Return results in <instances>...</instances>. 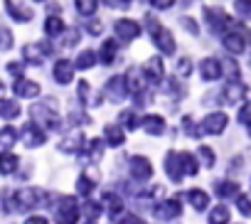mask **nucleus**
Listing matches in <instances>:
<instances>
[{
  "instance_id": "f257e3e1",
  "label": "nucleus",
  "mask_w": 251,
  "mask_h": 224,
  "mask_svg": "<svg viewBox=\"0 0 251 224\" xmlns=\"http://www.w3.org/2000/svg\"><path fill=\"white\" fill-rule=\"evenodd\" d=\"M229 119L226 114H222V111H214V114H209L200 126H197V136H219L224 128H226Z\"/></svg>"
},
{
  "instance_id": "f03ea898",
  "label": "nucleus",
  "mask_w": 251,
  "mask_h": 224,
  "mask_svg": "<svg viewBox=\"0 0 251 224\" xmlns=\"http://www.w3.org/2000/svg\"><path fill=\"white\" fill-rule=\"evenodd\" d=\"M148 27L153 30V42L158 45V50H160L163 54H175V40H173V35H170L165 27L155 25L153 18H148Z\"/></svg>"
},
{
  "instance_id": "7ed1b4c3",
  "label": "nucleus",
  "mask_w": 251,
  "mask_h": 224,
  "mask_svg": "<svg viewBox=\"0 0 251 224\" xmlns=\"http://www.w3.org/2000/svg\"><path fill=\"white\" fill-rule=\"evenodd\" d=\"M79 222V204L74 197H62L57 209V224H76Z\"/></svg>"
},
{
  "instance_id": "20e7f679",
  "label": "nucleus",
  "mask_w": 251,
  "mask_h": 224,
  "mask_svg": "<svg viewBox=\"0 0 251 224\" xmlns=\"http://www.w3.org/2000/svg\"><path fill=\"white\" fill-rule=\"evenodd\" d=\"M32 116H35V124L40 128H47V131H57L59 128V116L54 111H50L47 106H32Z\"/></svg>"
},
{
  "instance_id": "39448f33",
  "label": "nucleus",
  "mask_w": 251,
  "mask_h": 224,
  "mask_svg": "<svg viewBox=\"0 0 251 224\" xmlns=\"http://www.w3.org/2000/svg\"><path fill=\"white\" fill-rule=\"evenodd\" d=\"M20 141H23L27 148H40V146L47 141V136H45V128H40L37 124H27V126L20 131Z\"/></svg>"
},
{
  "instance_id": "423d86ee",
  "label": "nucleus",
  "mask_w": 251,
  "mask_h": 224,
  "mask_svg": "<svg viewBox=\"0 0 251 224\" xmlns=\"http://www.w3.org/2000/svg\"><path fill=\"white\" fill-rule=\"evenodd\" d=\"M204 20H207V25H209L212 32H217V35H224V32H226L229 18H226L219 8H207V10H204Z\"/></svg>"
},
{
  "instance_id": "0eeeda50",
  "label": "nucleus",
  "mask_w": 251,
  "mask_h": 224,
  "mask_svg": "<svg viewBox=\"0 0 251 224\" xmlns=\"http://www.w3.org/2000/svg\"><path fill=\"white\" fill-rule=\"evenodd\" d=\"M106 94H108L113 101H123L126 96L131 94V89H128V79H126L123 74L108 79V84H106Z\"/></svg>"
},
{
  "instance_id": "6e6552de",
  "label": "nucleus",
  "mask_w": 251,
  "mask_h": 224,
  "mask_svg": "<svg viewBox=\"0 0 251 224\" xmlns=\"http://www.w3.org/2000/svg\"><path fill=\"white\" fill-rule=\"evenodd\" d=\"M113 30H116V35H118L123 42H131V40H136V37L141 35L138 23H133V20H128V18H121V20H116Z\"/></svg>"
},
{
  "instance_id": "1a4fd4ad",
  "label": "nucleus",
  "mask_w": 251,
  "mask_h": 224,
  "mask_svg": "<svg viewBox=\"0 0 251 224\" xmlns=\"http://www.w3.org/2000/svg\"><path fill=\"white\" fill-rule=\"evenodd\" d=\"M163 72H165V67H163V62H160L158 57H151V59L143 64V69H141V74H143V79H146L148 84H160V81H163Z\"/></svg>"
},
{
  "instance_id": "9d476101",
  "label": "nucleus",
  "mask_w": 251,
  "mask_h": 224,
  "mask_svg": "<svg viewBox=\"0 0 251 224\" xmlns=\"http://www.w3.org/2000/svg\"><path fill=\"white\" fill-rule=\"evenodd\" d=\"M131 175H133L136 180H141V182L151 180V175H153L151 160L143 158V155H133V158H131Z\"/></svg>"
},
{
  "instance_id": "9b49d317",
  "label": "nucleus",
  "mask_w": 251,
  "mask_h": 224,
  "mask_svg": "<svg viewBox=\"0 0 251 224\" xmlns=\"http://www.w3.org/2000/svg\"><path fill=\"white\" fill-rule=\"evenodd\" d=\"M40 204V192L32 190V187H25V190H18L15 192V207L18 209H35Z\"/></svg>"
},
{
  "instance_id": "f8f14e48",
  "label": "nucleus",
  "mask_w": 251,
  "mask_h": 224,
  "mask_svg": "<svg viewBox=\"0 0 251 224\" xmlns=\"http://www.w3.org/2000/svg\"><path fill=\"white\" fill-rule=\"evenodd\" d=\"M165 173L173 182H180L185 177V170H182V160H180V153H168L165 158Z\"/></svg>"
},
{
  "instance_id": "ddd939ff",
  "label": "nucleus",
  "mask_w": 251,
  "mask_h": 224,
  "mask_svg": "<svg viewBox=\"0 0 251 224\" xmlns=\"http://www.w3.org/2000/svg\"><path fill=\"white\" fill-rule=\"evenodd\" d=\"M200 74H202L204 81H217V79L222 76V62H217V59H212V57L202 59V62H200Z\"/></svg>"
},
{
  "instance_id": "4468645a",
  "label": "nucleus",
  "mask_w": 251,
  "mask_h": 224,
  "mask_svg": "<svg viewBox=\"0 0 251 224\" xmlns=\"http://www.w3.org/2000/svg\"><path fill=\"white\" fill-rule=\"evenodd\" d=\"M158 219H175V217H180V202L177 199H165V202H160L158 207H155V212H153Z\"/></svg>"
},
{
  "instance_id": "2eb2a0df",
  "label": "nucleus",
  "mask_w": 251,
  "mask_h": 224,
  "mask_svg": "<svg viewBox=\"0 0 251 224\" xmlns=\"http://www.w3.org/2000/svg\"><path fill=\"white\" fill-rule=\"evenodd\" d=\"M74 79V64L67 62V59H59L54 64V81L57 84H69Z\"/></svg>"
},
{
  "instance_id": "dca6fc26",
  "label": "nucleus",
  "mask_w": 251,
  "mask_h": 224,
  "mask_svg": "<svg viewBox=\"0 0 251 224\" xmlns=\"http://www.w3.org/2000/svg\"><path fill=\"white\" fill-rule=\"evenodd\" d=\"M222 45L226 47V52H231V54H241L244 52V37L239 35V32H224L222 35Z\"/></svg>"
},
{
  "instance_id": "f3484780",
  "label": "nucleus",
  "mask_w": 251,
  "mask_h": 224,
  "mask_svg": "<svg viewBox=\"0 0 251 224\" xmlns=\"http://www.w3.org/2000/svg\"><path fill=\"white\" fill-rule=\"evenodd\" d=\"M141 126H143V131H146L148 136H163V133H165V121H163L160 116H146V119L141 121Z\"/></svg>"
},
{
  "instance_id": "a211bd4d",
  "label": "nucleus",
  "mask_w": 251,
  "mask_h": 224,
  "mask_svg": "<svg viewBox=\"0 0 251 224\" xmlns=\"http://www.w3.org/2000/svg\"><path fill=\"white\" fill-rule=\"evenodd\" d=\"M13 89H15V94H20V96H25V99H35V96L40 94V84L27 81V79H18Z\"/></svg>"
},
{
  "instance_id": "6ab92c4d",
  "label": "nucleus",
  "mask_w": 251,
  "mask_h": 224,
  "mask_svg": "<svg viewBox=\"0 0 251 224\" xmlns=\"http://www.w3.org/2000/svg\"><path fill=\"white\" fill-rule=\"evenodd\" d=\"M81 146H84V136L81 133H72L64 141H59V150L62 153H79Z\"/></svg>"
},
{
  "instance_id": "aec40b11",
  "label": "nucleus",
  "mask_w": 251,
  "mask_h": 224,
  "mask_svg": "<svg viewBox=\"0 0 251 224\" xmlns=\"http://www.w3.org/2000/svg\"><path fill=\"white\" fill-rule=\"evenodd\" d=\"M23 59H25L27 64L40 67V64H42V59H45L42 47H40V45H25V47H23Z\"/></svg>"
},
{
  "instance_id": "412c9836",
  "label": "nucleus",
  "mask_w": 251,
  "mask_h": 224,
  "mask_svg": "<svg viewBox=\"0 0 251 224\" xmlns=\"http://www.w3.org/2000/svg\"><path fill=\"white\" fill-rule=\"evenodd\" d=\"M187 202H190L197 212H202V209L209 207V197H207L204 190H187Z\"/></svg>"
},
{
  "instance_id": "4be33fe9",
  "label": "nucleus",
  "mask_w": 251,
  "mask_h": 224,
  "mask_svg": "<svg viewBox=\"0 0 251 224\" xmlns=\"http://www.w3.org/2000/svg\"><path fill=\"white\" fill-rule=\"evenodd\" d=\"M5 10H8V15H10L13 20H18V23H27V20H32V13H30L27 8H18L13 0H5Z\"/></svg>"
},
{
  "instance_id": "5701e85b",
  "label": "nucleus",
  "mask_w": 251,
  "mask_h": 224,
  "mask_svg": "<svg viewBox=\"0 0 251 224\" xmlns=\"http://www.w3.org/2000/svg\"><path fill=\"white\" fill-rule=\"evenodd\" d=\"M0 116L8 119V121L18 119V116H20V103H18V101H13V99L0 101Z\"/></svg>"
},
{
  "instance_id": "b1692460",
  "label": "nucleus",
  "mask_w": 251,
  "mask_h": 224,
  "mask_svg": "<svg viewBox=\"0 0 251 224\" xmlns=\"http://www.w3.org/2000/svg\"><path fill=\"white\" fill-rule=\"evenodd\" d=\"M18 170V155L0 153V175H13Z\"/></svg>"
},
{
  "instance_id": "393cba45",
  "label": "nucleus",
  "mask_w": 251,
  "mask_h": 224,
  "mask_svg": "<svg viewBox=\"0 0 251 224\" xmlns=\"http://www.w3.org/2000/svg\"><path fill=\"white\" fill-rule=\"evenodd\" d=\"M45 32H47L50 37H59V35L64 32V23H62V18H59V15H50V18L45 20Z\"/></svg>"
},
{
  "instance_id": "a878e982",
  "label": "nucleus",
  "mask_w": 251,
  "mask_h": 224,
  "mask_svg": "<svg viewBox=\"0 0 251 224\" xmlns=\"http://www.w3.org/2000/svg\"><path fill=\"white\" fill-rule=\"evenodd\" d=\"M103 202L108 204V212H111L113 222H118V219H121V212H123V202H121L113 192H106V195H103Z\"/></svg>"
},
{
  "instance_id": "bb28decb",
  "label": "nucleus",
  "mask_w": 251,
  "mask_h": 224,
  "mask_svg": "<svg viewBox=\"0 0 251 224\" xmlns=\"http://www.w3.org/2000/svg\"><path fill=\"white\" fill-rule=\"evenodd\" d=\"M99 62V54L94 52V50H84L79 57H76V62H74V67H79V69H91L94 64Z\"/></svg>"
},
{
  "instance_id": "cd10ccee",
  "label": "nucleus",
  "mask_w": 251,
  "mask_h": 224,
  "mask_svg": "<svg viewBox=\"0 0 251 224\" xmlns=\"http://www.w3.org/2000/svg\"><path fill=\"white\" fill-rule=\"evenodd\" d=\"M106 143L108 146H113V148H118V146H123V141H126V136H123V131H121V126H106Z\"/></svg>"
},
{
  "instance_id": "c85d7f7f",
  "label": "nucleus",
  "mask_w": 251,
  "mask_h": 224,
  "mask_svg": "<svg viewBox=\"0 0 251 224\" xmlns=\"http://www.w3.org/2000/svg\"><path fill=\"white\" fill-rule=\"evenodd\" d=\"M74 8H76L79 15L91 18L96 13V8H99V0H74Z\"/></svg>"
},
{
  "instance_id": "c756f323",
  "label": "nucleus",
  "mask_w": 251,
  "mask_h": 224,
  "mask_svg": "<svg viewBox=\"0 0 251 224\" xmlns=\"http://www.w3.org/2000/svg\"><path fill=\"white\" fill-rule=\"evenodd\" d=\"M113 59H116V40H108V42H103V47L99 52V62L111 64Z\"/></svg>"
},
{
  "instance_id": "7c9ffc66",
  "label": "nucleus",
  "mask_w": 251,
  "mask_h": 224,
  "mask_svg": "<svg viewBox=\"0 0 251 224\" xmlns=\"http://www.w3.org/2000/svg\"><path fill=\"white\" fill-rule=\"evenodd\" d=\"M222 94H224V101H226V103H234L236 99H241L244 86H241V84H236V81H231V84H226V86H224V91H222Z\"/></svg>"
},
{
  "instance_id": "2f4dec72",
  "label": "nucleus",
  "mask_w": 251,
  "mask_h": 224,
  "mask_svg": "<svg viewBox=\"0 0 251 224\" xmlns=\"http://www.w3.org/2000/svg\"><path fill=\"white\" fill-rule=\"evenodd\" d=\"M118 121H121V126L123 128H128V131H133V128H138V114L136 111H121V116H118Z\"/></svg>"
},
{
  "instance_id": "473e14b6",
  "label": "nucleus",
  "mask_w": 251,
  "mask_h": 224,
  "mask_svg": "<svg viewBox=\"0 0 251 224\" xmlns=\"http://www.w3.org/2000/svg\"><path fill=\"white\" fill-rule=\"evenodd\" d=\"M226 222H229V209L224 204H219L209 212V224H226Z\"/></svg>"
},
{
  "instance_id": "72a5a7b5",
  "label": "nucleus",
  "mask_w": 251,
  "mask_h": 224,
  "mask_svg": "<svg viewBox=\"0 0 251 224\" xmlns=\"http://www.w3.org/2000/svg\"><path fill=\"white\" fill-rule=\"evenodd\" d=\"M236 192H239V187L234 182H217V195L222 199H231V197H236Z\"/></svg>"
},
{
  "instance_id": "f704fd0d",
  "label": "nucleus",
  "mask_w": 251,
  "mask_h": 224,
  "mask_svg": "<svg viewBox=\"0 0 251 224\" xmlns=\"http://www.w3.org/2000/svg\"><path fill=\"white\" fill-rule=\"evenodd\" d=\"M180 160H182L185 175H197V160H195L192 153H180Z\"/></svg>"
},
{
  "instance_id": "c9c22d12",
  "label": "nucleus",
  "mask_w": 251,
  "mask_h": 224,
  "mask_svg": "<svg viewBox=\"0 0 251 224\" xmlns=\"http://www.w3.org/2000/svg\"><path fill=\"white\" fill-rule=\"evenodd\" d=\"M234 10L239 18L251 20V0H234Z\"/></svg>"
},
{
  "instance_id": "e433bc0d",
  "label": "nucleus",
  "mask_w": 251,
  "mask_h": 224,
  "mask_svg": "<svg viewBox=\"0 0 251 224\" xmlns=\"http://www.w3.org/2000/svg\"><path fill=\"white\" fill-rule=\"evenodd\" d=\"M76 190H79L81 195L94 192V180H91L89 175H79V180H76Z\"/></svg>"
},
{
  "instance_id": "4c0bfd02",
  "label": "nucleus",
  "mask_w": 251,
  "mask_h": 224,
  "mask_svg": "<svg viewBox=\"0 0 251 224\" xmlns=\"http://www.w3.org/2000/svg\"><path fill=\"white\" fill-rule=\"evenodd\" d=\"M236 207H239V212H241L244 217L251 214V199H249L246 195H236Z\"/></svg>"
},
{
  "instance_id": "58836bf2",
  "label": "nucleus",
  "mask_w": 251,
  "mask_h": 224,
  "mask_svg": "<svg viewBox=\"0 0 251 224\" xmlns=\"http://www.w3.org/2000/svg\"><path fill=\"white\" fill-rule=\"evenodd\" d=\"M18 138H20V136H18V131H15V128H10V126H8L5 131H0V141H3L5 146H13Z\"/></svg>"
},
{
  "instance_id": "ea45409f",
  "label": "nucleus",
  "mask_w": 251,
  "mask_h": 224,
  "mask_svg": "<svg viewBox=\"0 0 251 224\" xmlns=\"http://www.w3.org/2000/svg\"><path fill=\"white\" fill-rule=\"evenodd\" d=\"M13 47V32L10 30H5V27H0V50H10Z\"/></svg>"
},
{
  "instance_id": "a19ab883",
  "label": "nucleus",
  "mask_w": 251,
  "mask_h": 224,
  "mask_svg": "<svg viewBox=\"0 0 251 224\" xmlns=\"http://www.w3.org/2000/svg\"><path fill=\"white\" fill-rule=\"evenodd\" d=\"M200 158H202V163H204L207 168H212V165H214V150H212V148L202 146V148H200Z\"/></svg>"
},
{
  "instance_id": "79ce46f5",
  "label": "nucleus",
  "mask_w": 251,
  "mask_h": 224,
  "mask_svg": "<svg viewBox=\"0 0 251 224\" xmlns=\"http://www.w3.org/2000/svg\"><path fill=\"white\" fill-rule=\"evenodd\" d=\"M84 214H86V217H99V214H101V204L89 199V202L84 204Z\"/></svg>"
},
{
  "instance_id": "37998d69",
  "label": "nucleus",
  "mask_w": 251,
  "mask_h": 224,
  "mask_svg": "<svg viewBox=\"0 0 251 224\" xmlns=\"http://www.w3.org/2000/svg\"><path fill=\"white\" fill-rule=\"evenodd\" d=\"M239 121L244 126H251V103H244L241 111H239Z\"/></svg>"
},
{
  "instance_id": "c03bdc74",
  "label": "nucleus",
  "mask_w": 251,
  "mask_h": 224,
  "mask_svg": "<svg viewBox=\"0 0 251 224\" xmlns=\"http://www.w3.org/2000/svg\"><path fill=\"white\" fill-rule=\"evenodd\" d=\"M79 99H81L84 103H96V101L89 96V84H86V81H79Z\"/></svg>"
},
{
  "instance_id": "a18cd8bd",
  "label": "nucleus",
  "mask_w": 251,
  "mask_h": 224,
  "mask_svg": "<svg viewBox=\"0 0 251 224\" xmlns=\"http://www.w3.org/2000/svg\"><path fill=\"white\" fill-rule=\"evenodd\" d=\"M175 69H177V74H180V76H187V74L192 72V62H190V59H180Z\"/></svg>"
},
{
  "instance_id": "49530a36",
  "label": "nucleus",
  "mask_w": 251,
  "mask_h": 224,
  "mask_svg": "<svg viewBox=\"0 0 251 224\" xmlns=\"http://www.w3.org/2000/svg\"><path fill=\"white\" fill-rule=\"evenodd\" d=\"M101 150H103V141H99V138H94V141H89V155H101Z\"/></svg>"
},
{
  "instance_id": "de8ad7c7",
  "label": "nucleus",
  "mask_w": 251,
  "mask_h": 224,
  "mask_svg": "<svg viewBox=\"0 0 251 224\" xmlns=\"http://www.w3.org/2000/svg\"><path fill=\"white\" fill-rule=\"evenodd\" d=\"M222 67H226V72H229V76H231L234 81L239 79V67H236V62H234V59H226Z\"/></svg>"
},
{
  "instance_id": "09e8293b",
  "label": "nucleus",
  "mask_w": 251,
  "mask_h": 224,
  "mask_svg": "<svg viewBox=\"0 0 251 224\" xmlns=\"http://www.w3.org/2000/svg\"><path fill=\"white\" fill-rule=\"evenodd\" d=\"M151 3H153V8H158V10H168L175 0H151Z\"/></svg>"
},
{
  "instance_id": "8fccbe9b",
  "label": "nucleus",
  "mask_w": 251,
  "mask_h": 224,
  "mask_svg": "<svg viewBox=\"0 0 251 224\" xmlns=\"http://www.w3.org/2000/svg\"><path fill=\"white\" fill-rule=\"evenodd\" d=\"M103 3L111 5V8H126V5L131 3V0H103Z\"/></svg>"
},
{
  "instance_id": "3c124183",
  "label": "nucleus",
  "mask_w": 251,
  "mask_h": 224,
  "mask_svg": "<svg viewBox=\"0 0 251 224\" xmlns=\"http://www.w3.org/2000/svg\"><path fill=\"white\" fill-rule=\"evenodd\" d=\"M79 37H81L79 32H69V37L64 40V45H67V47H72V45H76V40H79Z\"/></svg>"
},
{
  "instance_id": "603ef678",
  "label": "nucleus",
  "mask_w": 251,
  "mask_h": 224,
  "mask_svg": "<svg viewBox=\"0 0 251 224\" xmlns=\"http://www.w3.org/2000/svg\"><path fill=\"white\" fill-rule=\"evenodd\" d=\"M25 224H47V219H45V217H30Z\"/></svg>"
},
{
  "instance_id": "864d4df0",
  "label": "nucleus",
  "mask_w": 251,
  "mask_h": 224,
  "mask_svg": "<svg viewBox=\"0 0 251 224\" xmlns=\"http://www.w3.org/2000/svg\"><path fill=\"white\" fill-rule=\"evenodd\" d=\"M182 23H185V27H187V30H190L192 35H197V25H195L192 20H182Z\"/></svg>"
},
{
  "instance_id": "5fc2aeb1",
  "label": "nucleus",
  "mask_w": 251,
  "mask_h": 224,
  "mask_svg": "<svg viewBox=\"0 0 251 224\" xmlns=\"http://www.w3.org/2000/svg\"><path fill=\"white\" fill-rule=\"evenodd\" d=\"M89 32L99 35V32H101V23H91V25H89Z\"/></svg>"
},
{
  "instance_id": "6e6d98bb",
  "label": "nucleus",
  "mask_w": 251,
  "mask_h": 224,
  "mask_svg": "<svg viewBox=\"0 0 251 224\" xmlns=\"http://www.w3.org/2000/svg\"><path fill=\"white\" fill-rule=\"evenodd\" d=\"M8 69H10V72H13L15 76H18V72L23 74V69H20V64H8Z\"/></svg>"
},
{
  "instance_id": "4d7b16f0",
  "label": "nucleus",
  "mask_w": 251,
  "mask_h": 224,
  "mask_svg": "<svg viewBox=\"0 0 251 224\" xmlns=\"http://www.w3.org/2000/svg\"><path fill=\"white\" fill-rule=\"evenodd\" d=\"M126 222H128V224H143L138 217H126Z\"/></svg>"
},
{
  "instance_id": "13d9d810",
  "label": "nucleus",
  "mask_w": 251,
  "mask_h": 224,
  "mask_svg": "<svg viewBox=\"0 0 251 224\" xmlns=\"http://www.w3.org/2000/svg\"><path fill=\"white\" fill-rule=\"evenodd\" d=\"M3 91H5V86H3V84H0V101H3Z\"/></svg>"
},
{
  "instance_id": "bf43d9fd",
  "label": "nucleus",
  "mask_w": 251,
  "mask_h": 224,
  "mask_svg": "<svg viewBox=\"0 0 251 224\" xmlns=\"http://www.w3.org/2000/svg\"><path fill=\"white\" fill-rule=\"evenodd\" d=\"M249 136H251V126H249Z\"/></svg>"
},
{
  "instance_id": "052dcab7",
  "label": "nucleus",
  "mask_w": 251,
  "mask_h": 224,
  "mask_svg": "<svg viewBox=\"0 0 251 224\" xmlns=\"http://www.w3.org/2000/svg\"><path fill=\"white\" fill-rule=\"evenodd\" d=\"M37 3H45V0H37Z\"/></svg>"
},
{
  "instance_id": "680f3d73",
  "label": "nucleus",
  "mask_w": 251,
  "mask_h": 224,
  "mask_svg": "<svg viewBox=\"0 0 251 224\" xmlns=\"http://www.w3.org/2000/svg\"><path fill=\"white\" fill-rule=\"evenodd\" d=\"M86 224H94V222H86Z\"/></svg>"
}]
</instances>
